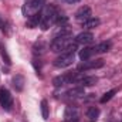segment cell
Returning <instances> with one entry per match:
<instances>
[{
    "label": "cell",
    "instance_id": "cell-5",
    "mask_svg": "<svg viewBox=\"0 0 122 122\" xmlns=\"http://www.w3.org/2000/svg\"><path fill=\"white\" fill-rule=\"evenodd\" d=\"M44 4H46V0H30V1H27L26 6L23 7V13L27 14V16H31V14L40 11Z\"/></svg>",
    "mask_w": 122,
    "mask_h": 122
},
{
    "label": "cell",
    "instance_id": "cell-16",
    "mask_svg": "<svg viewBox=\"0 0 122 122\" xmlns=\"http://www.w3.org/2000/svg\"><path fill=\"white\" fill-rule=\"evenodd\" d=\"M99 23H101V20H99V19H97V17H91V19H88V20L82 21V27H84V29H87V30H91V29L98 27V26H99Z\"/></svg>",
    "mask_w": 122,
    "mask_h": 122
},
{
    "label": "cell",
    "instance_id": "cell-13",
    "mask_svg": "<svg viewBox=\"0 0 122 122\" xmlns=\"http://www.w3.org/2000/svg\"><path fill=\"white\" fill-rule=\"evenodd\" d=\"M65 95H67V98H70V99H72V98H80V97H84L85 95V90H84V87H74V88H71V90H68V91L65 92Z\"/></svg>",
    "mask_w": 122,
    "mask_h": 122
},
{
    "label": "cell",
    "instance_id": "cell-22",
    "mask_svg": "<svg viewBox=\"0 0 122 122\" xmlns=\"http://www.w3.org/2000/svg\"><path fill=\"white\" fill-rule=\"evenodd\" d=\"M0 54H1V58L4 60V62L7 64V65H10V57H9V54H7V51H6V48H4V46H1L0 47Z\"/></svg>",
    "mask_w": 122,
    "mask_h": 122
},
{
    "label": "cell",
    "instance_id": "cell-24",
    "mask_svg": "<svg viewBox=\"0 0 122 122\" xmlns=\"http://www.w3.org/2000/svg\"><path fill=\"white\" fill-rule=\"evenodd\" d=\"M67 4H75V3H80L81 0H64Z\"/></svg>",
    "mask_w": 122,
    "mask_h": 122
},
{
    "label": "cell",
    "instance_id": "cell-3",
    "mask_svg": "<svg viewBox=\"0 0 122 122\" xmlns=\"http://www.w3.org/2000/svg\"><path fill=\"white\" fill-rule=\"evenodd\" d=\"M81 78V74L77 71V72H65V74H62V75H58V77H56L54 80H53V85L54 87H62V85H65V84H77L78 82V80Z\"/></svg>",
    "mask_w": 122,
    "mask_h": 122
},
{
    "label": "cell",
    "instance_id": "cell-23",
    "mask_svg": "<svg viewBox=\"0 0 122 122\" xmlns=\"http://www.w3.org/2000/svg\"><path fill=\"white\" fill-rule=\"evenodd\" d=\"M0 30L4 31V33H7L9 31V24H7V21L0 16Z\"/></svg>",
    "mask_w": 122,
    "mask_h": 122
},
{
    "label": "cell",
    "instance_id": "cell-6",
    "mask_svg": "<svg viewBox=\"0 0 122 122\" xmlns=\"http://www.w3.org/2000/svg\"><path fill=\"white\" fill-rule=\"evenodd\" d=\"M0 105L4 111H10L13 107V97H11L10 91L4 87L0 88Z\"/></svg>",
    "mask_w": 122,
    "mask_h": 122
},
{
    "label": "cell",
    "instance_id": "cell-2",
    "mask_svg": "<svg viewBox=\"0 0 122 122\" xmlns=\"http://www.w3.org/2000/svg\"><path fill=\"white\" fill-rule=\"evenodd\" d=\"M71 43H72L71 34H70L68 31L61 33L58 36H56V37L53 38V41L50 43V50H51L53 53H62Z\"/></svg>",
    "mask_w": 122,
    "mask_h": 122
},
{
    "label": "cell",
    "instance_id": "cell-11",
    "mask_svg": "<svg viewBox=\"0 0 122 122\" xmlns=\"http://www.w3.org/2000/svg\"><path fill=\"white\" fill-rule=\"evenodd\" d=\"M40 23H41V11H37V13L29 16L26 26L29 29H36V27H40Z\"/></svg>",
    "mask_w": 122,
    "mask_h": 122
},
{
    "label": "cell",
    "instance_id": "cell-4",
    "mask_svg": "<svg viewBox=\"0 0 122 122\" xmlns=\"http://www.w3.org/2000/svg\"><path fill=\"white\" fill-rule=\"evenodd\" d=\"M105 61L102 58H90V60H84L78 67H77V71L81 72V71H88V70H97V68H101L104 67Z\"/></svg>",
    "mask_w": 122,
    "mask_h": 122
},
{
    "label": "cell",
    "instance_id": "cell-8",
    "mask_svg": "<svg viewBox=\"0 0 122 122\" xmlns=\"http://www.w3.org/2000/svg\"><path fill=\"white\" fill-rule=\"evenodd\" d=\"M72 62H74V54H65V53H61L60 56L53 61L54 67H57V68H65V67H70Z\"/></svg>",
    "mask_w": 122,
    "mask_h": 122
},
{
    "label": "cell",
    "instance_id": "cell-19",
    "mask_svg": "<svg viewBox=\"0 0 122 122\" xmlns=\"http://www.w3.org/2000/svg\"><path fill=\"white\" fill-rule=\"evenodd\" d=\"M99 117V109L97 107H90L87 109V118L90 121H97V118Z\"/></svg>",
    "mask_w": 122,
    "mask_h": 122
},
{
    "label": "cell",
    "instance_id": "cell-7",
    "mask_svg": "<svg viewBox=\"0 0 122 122\" xmlns=\"http://www.w3.org/2000/svg\"><path fill=\"white\" fill-rule=\"evenodd\" d=\"M80 118H81V114L75 105L65 107V111H64V121L65 122H78Z\"/></svg>",
    "mask_w": 122,
    "mask_h": 122
},
{
    "label": "cell",
    "instance_id": "cell-9",
    "mask_svg": "<svg viewBox=\"0 0 122 122\" xmlns=\"http://www.w3.org/2000/svg\"><path fill=\"white\" fill-rule=\"evenodd\" d=\"M91 16H92L91 9L88 6H81L75 11V20H78V21H85V20L91 19Z\"/></svg>",
    "mask_w": 122,
    "mask_h": 122
},
{
    "label": "cell",
    "instance_id": "cell-14",
    "mask_svg": "<svg viewBox=\"0 0 122 122\" xmlns=\"http://www.w3.org/2000/svg\"><path fill=\"white\" fill-rule=\"evenodd\" d=\"M11 84H13V87H14L16 91H23L24 84H26V80H24V77L21 74H16L13 77V80H11Z\"/></svg>",
    "mask_w": 122,
    "mask_h": 122
},
{
    "label": "cell",
    "instance_id": "cell-12",
    "mask_svg": "<svg viewBox=\"0 0 122 122\" xmlns=\"http://www.w3.org/2000/svg\"><path fill=\"white\" fill-rule=\"evenodd\" d=\"M98 82V78L97 77H88V75H81V78L78 80V85L80 87H92V85H95Z\"/></svg>",
    "mask_w": 122,
    "mask_h": 122
},
{
    "label": "cell",
    "instance_id": "cell-21",
    "mask_svg": "<svg viewBox=\"0 0 122 122\" xmlns=\"http://www.w3.org/2000/svg\"><path fill=\"white\" fill-rule=\"evenodd\" d=\"M115 94H117V90H111V91L105 92V94L101 97V99H99V101H101V104H105V102H108V101H109V99H111V98L115 95Z\"/></svg>",
    "mask_w": 122,
    "mask_h": 122
},
{
    "label": "cell",
    "instance_id": "cell-20",
    "mask_svg": "<svg viewBox=\"0 0 122 122\" xmlns=\"http://www.w3.org/2000/svg\"><path fill=\"white\" fill-rule=\"evenodd\" d=\"M41 115H43V119H44V121L48 119L50 112H48V102H47L46 99L41 101Z\"/></svg>",
    "mask_w": 122,
    "mask_h": 122
},
{
    "label": "cell",
    "instance_id": "cell-17",
    "mask_svg": "<svg viewBox=\"0 0 122 122\" xmlns=\"http://www.w3.org/2000/svg\"><path fill=\"white\" fill-rule=\"evenodd\" d=\"M94 54V47H84L81 51H80V58L84 61V60H90Z\"/></svg>",
    "mask_w": 122,
    "mask_h": 122
},
{
    "label": "cell",
    "instance_id": "cell-18",
    "mask_svg": "<svg viewBox=\"0 0 122 122\" xmlns=\"http://www.w3.org/2000/svg\"><path fill=\"white\" fill-rule=\"evenodd\" d=\"M46 50H47V46H46L43 41H38V43H36V44L33 46V53H34L36 56H41V54H44Z\"/></svg>",
    "mask_w": 122,
    "mask_h": 122
},
{
    "label": "cell",
    "instance_id": "cell-15",
    "mask_svg": "<svg viewBox=\"0 0 122 122\" xmlns=\"http://www.w3.org/2000/svg\"><path fill=\"white\" fill-rule=\"evenodd\" d=\"M111 50V41H102L99 44H97L94 47V54H104V53H108Z\"/></svg>",
    "mask_w": 122,
    "mask_h": 122
},
{
    "label": "cell",
    "instance_id": "cell-10",
    "mask_svg": "<svg viewBox=\"0 0 122 122\" xmlns=\"http://www.w3.org/2000/svg\"><path fill=\"white\" fill-rule=\"evenodd\" d=\"M92 41H94V34H92L91 31H82V33H80L75 37V43L77 44L87 46V44H91Z\"/></svg>",
    "mask_w": 122,
    "mask_h": 122
},
{
    "label": "cell",
    "instance_id": "cell-1",
    "mask_svg": "<svg viewBox=\"0 0 122 122\" xmlns=\"http://www.w3.org/2000/svg\"><path fill=\"white\" fill-rule=\"evenodd\" d=\"M57 17H58V11L54 6H47L43 11H41V23H40V29L41 30H48L56 21H57Z\"/></svg>",
    "mask_w": 122,
    "mask_h": 122
}]
</instances>
